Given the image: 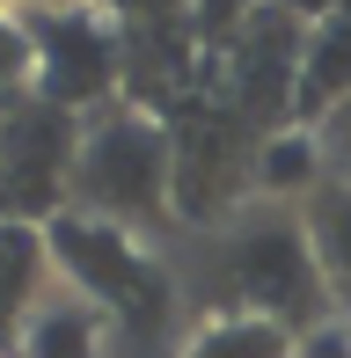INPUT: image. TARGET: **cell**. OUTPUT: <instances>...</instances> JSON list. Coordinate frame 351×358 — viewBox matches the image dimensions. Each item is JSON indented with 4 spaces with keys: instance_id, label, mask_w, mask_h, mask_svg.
<instances>
[{
    "instance_id": "obj_1",
    "label": "cell",
    "mask_w": 351,
    "mask_h": 358,
    "mask_svg": "<svg viewBox=\"0 0 351 358\" xmlns=\"http://www.w3.org/2000/svg\"><path fill=\"white\" fill-rule=\"evenodd\" d=\"M176 190V146L154 117L139 110H110L81 132V161H73V198L88 220L132 227V220H162Z\"/></svg>"
},
{
    "instance_id": "obj_2",
    "label": "cell",
    "mask_w": 351,
    "mask_h": 358,
    "mask_svg": "<svg viewBox=\"0 0 351 358\" xmlns=\"http://www.w3.org/2000/svg\"><path fill=\"white\" fill-rule=\"evenodd\" d=\"M88 124L73 110L44 103L37 88L0 103V220H52L59 198H73V161Z\"/></svg>"
},
{
    "instance_id": "obj_3",
    "label": "cell",
    "mask_w": 351,
    "mask_h": 358,
    "mask_svg": "<svg viewBox=\"0 0 351 358\" xmlns=\"http://www.w3.org/2000/svg\"><path fill=\"white\" fill-rule=\"evenodd\" d=\"M227 278H234L249 315L278 322V329H308L329 307V285H322V271H315V241H308V227H293V220L242 227V234L227 241Z\"/></svg>"
},
{
    "instance_id": "obj_4",
    "label": "cell",
    "mask_w": 351,
    "mask_h": 358,
    "mask_svg": "<svg viewBox=\"0 0 351 358\" xmlns=\"http://www.w3.org/2000/svg\"><path fill=\"white\" fill-rule=\"evenodd\" d=\"M29 29V52H37V80L29 88L44 95V103L59 110H95L110 103V88H117L124 73V44L117 29H110L103 8H88V0H73V8H44V15H22Z\"/></svg>"
},
{
    "instance_id": "obj_5",
    "label": "cell",
    "mask_w": 351,
    "mask_h": 358,
    "mask_svg": "<svg viewBox=\"0 0 351 358\" xmlns=\"http://www.w3.org/2000/svg\"><path fill=\"white\" fill-rule=\"evenodd\" d=\"M300 52H308V22L278 0H264L227 44V103L234 124L271 132L293 117V88H300Z\"/></svg>"
},
{
    "instance_id": "obj_6",
    "label": "cell",
    "mask_w": 351,
    "mask_h": 358,
    "mask_svg": "<svg viewBox=\"0 0 351 358\" xmlns=\"http://www.w3.org/2000/svg\"><path fill=\"white\" fill-rule=\"evenodd\" d=\"M44 249H52L59 264H66V278L81 285V292H95L103 307L139 315V322H162L169 292H162V278H154V264L132 249V234H124V227L88 220V213H66V220L44 227Z\"/></svg>"
},
{
    "instance_id": "obj_7",
    "label": "cell",
    "mask_w": 351,
    "mask_h": 358,
    "mask_svg": "<svg viewBox=\"0 0 351 358\" xmlns=\"http://www.w3.org/2000/svg\"><path fill=\"white\" fill-rule=\"evenodd\" d=\"M351 103V0L329 8L322 22H308V52H300V88H293V117L322 124L329 110Z\"/></svg>"
},
{
    "instance_id": "obj_8",
    "label": "cell",
    "mask_w": 351,
    "mask_h": 358,
    "mask_svg": "<svg viewBox=\"0 0 351 358\" xmlns=\"http://www.w3.org/2000/svg\"><path fill=\"white\" fill-rule=\"evenodd\" d=\"M308 241H315V271L329 285V307L351 315V183H322L308 198Z\"/></svg>"
},
{
    "instance_id": "obj_9",
    "label": "cell",
    "mask_w": 351,
    "mask_h": 358,
    "mask_svg": "<svg viewBox=\"0 0 351 358\" xmlns=\"http://www.w3.org/2000/svg\"><path fill=\"white\" fill-rule=\"evenodd\" d=\"M44 264H52V249H44L37 227L0 220V344L15 336V322H22L29 292H37V278H44Z\"/></svg>"
},
{
    "instance_id": "obj_10",
    "label": "cell",
    "mask_w": 351,
    "mask_h": 358,
    "mask_svg": "<svg viewBox=\"0 0 351 358\" xmlns=\"http://www.w3.org/2000/svg\"><path fill=\"white\" fill-rule=\"evenodd\" d=\"M183 358H300V344H293V329H278V322H264V315H227Z\"/></svg>"
},
{
    "instance_id": "obj_11",
    "label": "cell",
    "mask_w": 351,
    "mask_h": 358,
    "mask_svg": "<svg viewBox=\"0 0 351 358\" xmlns=\"http://www.w3.org/2000/svg\"><path fill=\"white\" fill-rule=\"evenodd\" d=\"M257 183L264 190H322V146L315 132H271L257 139Z\"/></svg>"
},
{
    "instance_id": "obj_12",
    "label": "cell",
    "mask_w": 351,
    "mask_h": 358,
    "mask_svg": "<svg viewBox=\"0 0 351 358\" xmlns=\"http://www.w3.org/2000/svg\"><path fill=\"white\" fill-rule=\"evenodd\" d=\"M22 358H95V315L88 307H52L29 322Z\"/></svg>"
},
{
    "instance_id": "obj_13",
    "label": "cell",
    "mask_w": 351,
    "mask_h": 358,
    "mask_svg": "<svg viewBox=\"0 0 351 358\" xmlns=\"http://www.w3.org/2000/svg\"><path fill=\"white\" fill-rule=\"evenodd\" d=\"M29 80H37V52H29V29H22V15H0V103L29 95Z\"/></svg>"
},
{
    "instance_id": "obj_14",
    "label": "cell",
    "mask_w": 351,
    "mask_h": 358,
    "mask_svg": "<svg viewBox=\"0 0 351 358\" xmlns=\"http://www.w3.org/2000/svg\"><path fill=\"white\" fill-rule=\"evenodd\" d=\"M257 8H264V0H190V29H198L205 44H220V52H227L234 29H242Z\"/></svg>"
},
{
    "instance_id": "obj_15",
    "label": "cell",
    "mask_w": 351,
    "mask_h": 358,
    "mask_svg": "<svg viewBox=\"0 0 351 358\" xmlns=\"http://www.w3.org/2000/svg\"><path fill=\"white\" fill-rule=\"evenodd\" d=\"M315 146H322V169H337V183H351V103L315 124Z\"/></svg>"
},
{
    "instance_id": "obj_16",
    "label": "cell",
    "mask_w": 351,
    "mask_h": 358,
    "mask_svg": "<svg viewBox=\"0 0 351 358\" xmlns=\"http://www.w3.org/2000/svg\"><path fill=\"white\" fill-rule=\"evenodd\" d=\"M300 358H351V336L344 329H315L308 344H300Z\"/></svg>"
},
{
    "instance_id": "obj_17",
    "label": "cell",
    "mask_w": 351,
    "mask_h": 358,
    "mask_svg": "<svg viewBox=\"0 0 351 358\" xmlns=\"http://www.w3.org/2000/svg\"><path fill=\"white\" fill-rule=\"evenodd\" d=\"M278 8H293L300 22H322V15H329V8H344V0H278Z\"/></svg>"
},
{
    "instance_id": "obj_18",
    "label": "cell",
    "mask_w": 351,
    "mask_h": 358,
    "mask_svg": "<svg viewBox=\"0 0 351 358\" xmlns=\"http://www.w3.org/2000/svg\"><path fill=\"white\" fill-rule=\"evenodd\" d=\"M44 8H73V0H0V15H44Z\"/></svg>"
},
{
    "instance_id": "obj_19",
    "label": "cell",
    "mask_w": 351,
    "mask_h": 358,
    "mask_svg": "<svg viewBox=\"0 0 351 358\" xmlns=\"http://www.w3.org/2000/svg\"><path fill=\"white\" fill-rule=\"evenodd\" d=\"M124 8H162V0H124Z\"/></svg>"
}]
</instances>
